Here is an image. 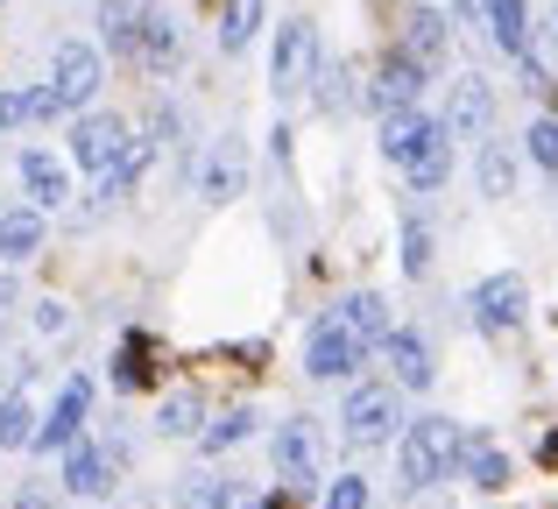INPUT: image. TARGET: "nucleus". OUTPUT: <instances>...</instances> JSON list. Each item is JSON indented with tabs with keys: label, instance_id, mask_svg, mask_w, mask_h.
<instances>
[{
	"label": "nucleus",
	"instance_id": "f257e3e1",
	"mask_svg": "<svg viewBox=\"0 0 558 509\" xmlns=\"http://www.w3.org/2000/svg\"><path fill=\"white\" fill-rule=\"evenodd\" d=\"M460 474V425L452 417H410L403 432H396V488H410V496H424V488L452 482Z\"/></svg>",
	"mask_w": 558,
	"mask_h": 509
},
{
	"label": "nucleus",
	"instance_id": "f03ea898",
	"mask_svg": "<svg viewBox=\"0 0 558 509\" xmlns=\"http://www.w3.org/2000/svg\"><path fill=\"white\" fill-rule=\"evenodd\" d=\"M318 57H326V43H318V22H312V14H290V22H276V43H269V93L283 99V107L312 93Z\"/></svg>",
	"mask_w": 558,
	"mask_h": 509
},
{
	"label": "nucleus",
	"instance_id": "7ed1b4c3",
	"mask_svg": "<svg viewBox=\"0 0 558 509\" xmlns=\"http://www.w3.org/2000/svg\"><path fill=\"white\" fill-rule=\"evenodd\" d=\"M368 354L375 347L361 340L340 312H318L312 332H304V375H312V383H354V375L368 368Z\"/></svg>",
	"mask_w": 558,
	"mask_h": 509
},
{
	"label": "nucleus",
	"instance_id": "20e7f679",
	"mask_svg": "<svg viewBox=\"0 0 558 509\" xmlns=\"http://www.w3.org/2000/svg\"><path fill=\"white\" fill-rule=\"evenodd\" d=\"M128 113H113V107H85V113H71L64 121V156H71V170L78 178H107L113 170V156L128 149Z\"/></svg>",
	"mask_w": 558,
	"mask_h": 509
},
{
	"label": "nucleus",
	"instance_id": "39448f33",
	"mask_svg": "<svg viewBox=\"0 0 558 509\" xmlns=\"http://www.w3.org/2000/svg\"><path fill=\"white\" fill-rule=\"evenodd\" d=\"M57 482H64L71 502H113L121 482H128V468L107 453V439H85V432H78V439L57 453Z\"/></svg>",
	"mask_w": 558,
	"mask_h": 509
},
{
	"label": "nucleus",
	"instance_id": "423d86ee",
	"mask_svg": "<svg viewBox=\"0 0 558 509\" xmlns=\"http://www.w3.org/2000/svg\"><path fill=\"white\" fill-rule=\"evenodd\" d=\"M269 460H276V482L312 496L326 482V439H318V417H283L269 432Z\"/></svg>",
	"mask_w": 558,
	"mask_h": 509
},
{
	"label": "nucleus",
	"instance_id": "0eeeda50",
	"mask_svg": "<svg viewBox=\"0 0 558 509\" xmlns=\"http://www.w3.org/2000/svg\"><path fill=\"white\" fill-rule=\"evenodd\" d=\"M191 192L205 198V206H233V198L247 192V142L233 135H213L205 149H191Z\"/></svg>",
	"mask_w": 558,
	"mask_h": 509
},
{
	"label": "nucleus",
	"instance_id": "6e6552de",
	"mask_svg": "<svg viewBox=\"0 0 558 509\" xmlns=\"http://www.w3.org/2000/svg\"><path fill=\"white\" fill-rule=\"evenodd\" d=\"M340 432H347V446H389L396 432H403V397H396V383H354L347 389Z\"/></svg>",
	"mask_w": 558,
	"mask_h": 509
},
{
	"label": "nucleus",
	"instance_id": "1a4fd4ad",
	"mask_svg": "<svg viewBox=\"0 0 558 509\" xmlns=\"http://www.w3.org/2000/svg\"><path fill=\"white\" fill-rule=\"evenodd\" d=\"M107 64L113 57L99 50V43H85V36H57L50 43V85L71 99V113H85L99 93H107Z\"/></svg>",
	"mask_w": 558,
	"mask_h": 509
},
{
	"label": "nucleus",
	"instance_id": "9d476101",
	"mask_svg": "<svg viewBox=\"0 0 558 509\" xmlns=\"http://www.w3.org/2000/svg\"><path fill=\"white\" fill-rule=\"evenodd\" d=\"M424 85H432V71L417 64V57L403 50V43H389V50H381V64L368 71V78H361V107L375 113H403V107H417L424 99Z\"/></svg>",
	"mask_w": 558,
	"mask_h": 509
},
{
	"label": "nucleus",
	"instance_id": "9b49d317",
	"mask_svg": "<svg viewBox=\"0 0 558 509\" xmlns=\"http://www.w3.org/2000/svg\"><path fill=\"white\" fill-rule=\"evenodd\" d=\"M466 318H474L488 340H502V332H517L523 318H531V283H523L517 269H495L481 276L474 290H466Z\"/></svg>",
	"mask_w": 558,
	"mask_h": 509
},
{
	"label": "nucleus",
	"instance_id": "f8f14e48",
	"mask_svg": "<svg viewBox=\"0 0 558 509\" xmlns=\"http://www.w3.org/2000/svg\"><path fill=\"white\" fill-rule=\"evenodd\" d=\"M93 403H99V383H93V375H64V389L50 397V411H43L28 453H64V446L93 425Z\"/></svg>",
	"mask_w": 558,
	"mask_h": 509
},
{
	"label": "nucleus",
	"instance_id": "ddd939ff",
	"mask_svg": "<svg viewBox=\"0 0 558 509\" xmlns=\"http://www.w3.org/2000/svg\"><path fill=\"white\" fill-rule=\"evenodd\" d=\"M14 178H22V198L28 206H43L57 220V213H71V184H78V170H71V156H57V149H43V142H28L22 156H14Z\"/></svg>",
	"mask_w": 558,
	"mask_h": 509
},
{
	"label": "nucleus",
	"instance_id": "4468645a",
	"mask_svg": "<svg viewBox=\"0 0 558 509\" xmlns=\"http://www.w3.org/2000/svg\"><path fill=\"white\" fill-rule=\"evenodd\" d=\"M438 135H452L446 113H424V99H417V107H403V113H381L375 149H381V163H389V170H410V163H417V156L438 142Z\"/></svg>",
	"mask_w": 558,
	"mask_h": 509
},
{
	"label": "nucleus",
	"instance_id": "2eb2a0df",
	"mask_svg": "<svg viewBox=\"0 0 558 509\" xmlns=\"http://www.w3.org/2000/svg\"><path fill=\"white\" fill-rule=\"evenodd\" d=\"M396 43H403V50L438 78L446 57H452V14L446 8H424V0H403V14H396Z\"/></svg>",
	"mask_w": 558,
	"mask_h": 509
},
{
	"label": "nucleus",
	"instance_id": "dca6fc26",
	"mask_svg": "<svg viewBox=\"0 0 558 509\" xmlns=\"http://www.w3.org/2000/svg\"><path fill=\"white\" fill-rule=\"evenodd\" d=\"M184 57H191L184 14H178V8H163V0H156L149 28H142V50H135V71H142V78H178V71H184Z\"/></svg>",
	"mask_w": 558,
	"mask_h": 509
},
{
	"label": "nucleus",
	"instance_id": "f3484780",
	"mask_svg": "<svg viewBox=\"0 0 558 509\" xmlns=\"http://www.w3.org/2000/svg\"><path fill=\"white\" fill-rule=\"evenodd\" d=\"M446 128H452V142H488L495 135V85L481 71H460L446 85Z\"/></svg>",
	"mask_w": 558,
	"mask_h": 509
},
{
	"label": "nucleus",
	"instance_id": "a211bd4d",
	"mask_svg": "<svg viewBox=\"0 0 558 509\" xmlns=\"http://www.w3.org/2000/svg\"><path fill=\"white\" fill-rule=\"evenodd\" d=\"M149 14H156V0H99L93 8V43L113 57V64H135Z\"/></svg>",
	"mask_w": 558,
	"mask_h": 509
},
{
	"label": "nucleus",
	"instance_id": "6ab92c4d",
	"mask_svg": "<svg viewBox=\"0 0 558 509\" xmlns=\"http://www.w3.org/2000/svg\"><path fill=\"white\" fill-rule=\"evenodd\" d=\"M107 383H113V397H149L163 383V340L156 332H128L107 361Z\"/></svg>",
	"mask_w": 558,
	"mask_h": 509
},
{
	"label": "nucleus",
	"instance_id": "aec40b11",
	"mask_svg": "<svg viewBox=\"0 0 558 509\" xmlns=\"http://www.w3.org/2000/svg\"><path fill=\"white\" fill-rule=\"evenodd\" d=\"M381 361H389V383H396V389H410V397H424V389L438 383L432 340H424L417 326H396L389 340H381Z\"/></svg>",
	"mask_w": 558,
	"mask_h": 509
},
{
	"label": "nucleus",
	"instance_id": "412c9836",
	"mask_svg": "<svg viewBox=\"0 0 558 509\" xmlns=\"http://www.w3.org/2000/svg\"><path fill=\"white\" fill-rule=\"evenodd\" d=\"M43 249H50V213L14 198V206L0 213V262H8V269H28Z\"/></svg>",
	"mask_w": 558,
	"mask_h": 509
},
{
	"label": "nucleus",
	"instance_id": "4be33fe9",
	"mask_svg": "<svg viewBox=\"0 0 558 509\" xmlns=\"http://www.w3.org/2000/svg\"><path fill=\"white\" fill-rule=\"evenodd\" d=\"M262 22H269V0H219V8H213V43H219V57H241L247 43L262 36Z\"/></svg>",
	"mask_w": 558,
	"mask_h": 509
},
{
	"label": "nucleus",
	"instance_id": "5701e85b",
	"mask_svg": "<svg viewBox=\"0 0 558 509\" xmlns=\"http://www.w3.org/2000/svg\"><path fill=\"white\" fill-rule=\"evenodd\" d=\"M255 425H262L255 403H227V411H213L198 425V460H219V453H233V446H247V439H255Z\"/></svg>",
	"mask_w": 558,
	"mask_h": 509
},
{
	"label": "nucleus",
	"instance_id": "b1692460",
	"mask_svg": "<svg viewBox=\"0 0 558 509\" xmlns=\"http://www.w3.org/2000/svg\"><path fill=\"white\" fill-rule=\"evenodd\" d=\"M312 107L326 113V121H340V113H354V107H361V71H354V64H340V57H318Z\"/></svg>",
	"mask_w": 558,
	"mask_h": 509
},
{
	"label": "nucleus",
	"instance_id": "393cba45",
	"mask_svg": "<svg viewBox=\"0 0 558 509\" xmlns=\"http://www.w3.org/2000/svg\"><path fill=\"white\" fill-rule=\"evenodd\" d=\"M460 474L474 488H488V496H502L509 488V453L488 439V432H460Z\"/></svg>",
	"mask_w": 558,
	"mask_h": 509
},
{
	"label": "nucleus",
	"instance_id": "a878e982",
	"mask_svg": "<svg viewBox=\"0 0 558 509\" xmlns=\"http://www.w3.org/2000/svg\"><path fill=\"white\" fill-rule=\"evenodd\" d=\"M481 28L502 57H523L531 50V0H481Z\"/></svg>",
	"mask_w": 558,
	"mask_h": 509
},
{
	"label": "nucleus",
	"instance_id": "bb28decb",
	"mask_svg": "<svg viewBox=\"0 0 558 509\" xmlns=\"http://www.w3.org/2000/svg\"><path fill=\"white\" fill-rule=\"evenodd\" d=\"M205 417H213L205 389H198V383H184V389H170V397L156 403V439H198Z\"/></svg>",
	"mask_w": 558,
	"mask_h": 509
},
{
	"label": "nucleus",
	"instance_id": "cd10ccee",
	"mask_svg": "<svg viewBox=\"0 0 558 509\" xmlns=\"http://www.w3.org/2000/svg\"><path fill=\"white\" fill-rule=\"evenodd\" d=\"M332 312H340L347 326H354L361 340L375 347V354H381V340H389V332H396V318H389V298H381V290H347V298L332 304Z\"/></svg>",
	"mask_w": 558,
	"mask_h": 509
},
{
	"label": "nucleus",
	"instance_id": "c85d7f7f",
	"mask_svg": "<svg viewBox=\"0 0 558 509\" xmlns=\"http://www.w3.org/2000/svg\"><path fill=\"white\" fill-rule=\"evenodd\" d=\"M28 389L36 383H14L8 397H0V453H28V439H36V425H43V411H36Z\"/></svg>",
	"mask_w": 558,
	"mask_h": 509
},
{
	"label": "nucleus",
	"instance_id": "c756f323",
	"mask_svg": "<svg viewBox=\"0 0 558 509\" xmlns=\"http://www.w3.org/2000/svg\"><path fill=\"white\" fill-rule=\"evenodd\" d=\"M474 184H481V198H517V149L509 142H481Z\"/></svg>",
	"mask_w": 558,
	"mask_h": 509
},
{
	"label": "nucleus",
	"instance_id": "7c9ffc66",
	"mask_svg": "<svg viewBox=\"0 0 558 509\" xmlns=\"http://www.w3.org/2000/svg\"><path fill=\"white\" fill-rule=\"evenodd\" d=\"M446 178H452V135H438V142H432V149H424V156H417V163H410V170H403V184H410V192H417V198H424V192H438V184H446Z\"/></svg>",
	"mask_w": 558,
	"mask_h": 509
},
{
	"label": "nucleus",
	"instance_id": "2f4dec72",
	"mask_svg": "<svg viewBox=\"0 0 558 509\" xmlns=\"http://www.w3.org/2000/svg\"><path fill=\"white\" fill-rule=\"evenodd\" d=\"M71 326H78V312H71V298H57V290H43V298H28V332H43V340H64Z\"/></svg>",
	"mask_w": 558,
	"mask_h": 509
},
{
	"label": "nucleus",
	"instance_id": "473e14b6",
	"mask_svg": "<svg viewBox=\"0 0 558 509\" xmlns=\"http://www.w3.org/2000/svg\"><path fill=\"white\" fill-rule=\"evenodd\" d=\"M403 276L410 283L432 276V227H424V213H403Z\"/></svg>",
	"mask_w": 558,
	"mask_h": 509
},
{
	"label": "nucleus",
	"instance_id": "72a5a7b5",
	"mask_svg": "<svg viewBox=\"0 0 558 509\" xmlns=\"http://www.w3.org/2000/svg\"><path fill=\"white\" fill-rule=\"evenodd\" d=\"M523 156H531L537 170H551V178H558V113H537V121L523 128Z\"/></svg>",
	"mask_w": 558,
	"mask_h": 509
},
{
	"label": "nucleus",
	"instance_id": "f704fd0d",
	"mask_svg": "<svg viewBox=\"0 0 558 509\" xmlns=\"http://www.w3.org/2000/svg\"><path fill=\"white\" fill-rule=\"evenodd\" d=\"M219 496H227V474H198L191 468L178 482V509H219Z\"/></svg>",
	"mask_w": 558,
	"mask_h": 509
},
{
	"label": "nucleus",
	"instance_id": "c9c22d12",
	"mask_svg": "<svg viewBox=\"0 0 558 509\" xmlns=\"http://www.w3.org/2000/svg\"><path fill=\"white\" fill-rule=\"evenodd\" d=\"M375 496H368V474H332L326 482V502L318 509H368Z\"/></svg>",
	"mask_w": 558,
	"mask_h": 509
},
{
	"label": "nucleus",
	"instance_id": "e433bc0d",
	"mask_svg": "<svg viewBox=\"0 0 558 509\" xmlns=\"http://www.w3.org/2000/svg\"><path fill=\"white\" fill-rule=\"evenodd\" d=\"M14 128H28V113H22V85H0V142H8Z\"/></svg>",
	"mask_w": 558,
	"mask_h": 509
},
{
	"label": "nucleus",
	"instance_id": "4c0bfd02",
	"mask_svg": "<svg viewBox=\"0 0 558 509\" xmlns=\"http://www.w3.org/2000/svg\"><path fill=\"white\" fill-rule=\"evenodd\" d=\"M8 509H64V502H57L50 488H14V496H8Z\"/></svg>",
	"mask_w": 558,
	"mask_h": 509
},
{
	"label": "nucleus",
	"instance_id": "58836bf2",
	"mask_svg": "<svg viewBox=\"0 0 558 509\" xmlns=\"http://www.w3.org/2000/svg\"><path fill=\"white\" fill-rule=\"evenodd\" d=\"M298 502H304V496H298V488H283V482H276L269 496H255V509H298Z\"/></svg>",
	"mask_w": 558,
	"mask_h": 509
},
{
	"label": "nucleus",
	"instance_id": "ea45409f",
	"mask_svg": "<svg viewBox=\"0 0 558 509\" xmlns=\"http://www.w3.org/2000/svg\"><path fill=\"white\" fill-rule=\"evenodd\" d=\"M22 304V290H14V276H0V326H8V312Z\"/></svg>",
	"mask_w": 558,
	"mask_h": 509
},
{
	"label": "nucleus",
	"instance_id": "a19ab883",
	"mask_svg": "<svg viewBox=\"0 0 558 509\" xmlns=\"http://www.w3.org/2000/svg\"><path fill=\"white\" fill-rule=\"evenodd\" d=\"M537 460H545V468H558V432H551L545 446H537Z\"/></svg>",
	"mask_w": 558,
	"mask_h": 509
},
{
	"label": "nucleus",
	"instance_id": "79ce46f5",
	"mask_svg": "<svg viewBox=\"0 0 558 509\" xmlns=\"http://www.w3.org/2000/svg\"><path fill=\"white\" fill-rule=\"evenodd\" d=\"M8 389H14V375H8V361H0V397H8Z\"/></svg>",
	"mask_w": 558,
	"mask_h": 509
},
{
	"label": "nucleus",
	"instance_id": "37998d69",
	"mask_svg": "<svg viewBox=\"0 0 558 509\" xmlns=\"http://www.w3.org/2000/svg\"><path fill=\"white\" fill-rule=\"evenodd\" d=\"M545 99H551V113H558V78H551V93H545Z\"/></svg>",
	"mask_w": 558,
	"mask_h": 509
},
{
	"label": "nucleus",
	"instance_id": "c03bdc74",
	"mask_svg": "<svg viewBox=\"0 0 558 509\" xmlns=\"http://www.w3.org/2000/svg\"><path fill=\"white\" fill-rule=\"evenodd\" d=\"M551 36H558V0H551Z\"/></svg>",
	"mask_w": 558,
	"mask_h": 509
},
{
	"label": "nucleus",
	"instance_id": "a18cd8bd",
	"mask_svg": "<svg viewBox=\"0 0 558 509\" xmlns=\"http://www.w3.org/2000/svg\"><path fill=\"white\" fill-rule=\"evenodd\" d=\"M0 213H8V198H0Z\"/></svg>",
	"mask_w": 558,
	"mask_h": 509
}]
</instances>
